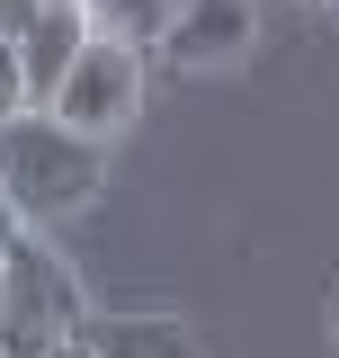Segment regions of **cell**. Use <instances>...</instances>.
<instances>
[{"label":"cell","mask_w":339,"mask_h":358,"mask_svg":"<svg viewBox=\"0 0 339 358\" xmlns=\"http://www.w3.org/2000/svg\"><path fill=\"white\" fill-rule=\"evenodd\" d=\"M0 171H9L18 215L36 233H54V224L98 206V188H107V134H81L72 117H54L36 99V108L0 117Z\"/></svg>","instance_id":"obj_1"},{"label":"cell","mask_w":339,"mask_h":358,"mask_svg":"<svg viewBox=\"0 0 339 358\" xmlns=\"http://www.w3.org/2000/svg\"><path fill=\"white\" fill-rule=\"evenodd\" d=\"M9 251V305H0V358H45L54 341H72L89 313V296H81V278H72V260L45 242L36 224L27 233H9L0 242Z\"/></svg>","instance_id":"obj_2"},{"label":"cell","mask_w":339,"mask_h":358,"mask_svg":"<svg viewBox=\"0 0 339 358\" xmlns=\"http://www.w3.org/2000/svg\"><path fill=\"white\" fill-rule=\"evenodd\" d=\"M18 108H36V81H27V54H18V36L0 27V117H18Z\"/></svg>","instance_id":"obj_8"},{"label":"cell","mask_w":339,"mask_h":358,"mask_svg":"<svg viewBox=\"0 0 339 358\" xmlns=\"http://www.w3.org/2000/svg\"><path fill=\"white\" fill-rule=\"evenodd\" d=\"M250 36H259L250 0H179V18H170V36L152 54H170L179 72H214V63H241Z\"/></svg>","instance_id":"obj_4"},{"label":"cell","mask_w":339,"mask_h":358,"mask_svg":"<svg viewBox=\"0 0 339 358\" xmlns=\"http://www.w3.org/2000/svg\"><path fill=\"white\" fill-rule=\"evenodd\" d=\"M9 233H27V215H18V197H9V171H0V242Z\"/></svg>","instance_id":"obj_9"},{"label":"cell","mask_w":339,"mask_h":358,"mask_svg":"<svg viewBox=\"0 0 339 358\" xmlns=\"http://www.w3.org/2000/svg\"><path fill=\"white\" fill-rule=\"evenodd\" d=\"M143 54L152 45H126V36H98L89 27V45L72 54V72L54 81V117H72L81 134H126L134 117H143Z\"/></svg>","instance_id":"obj_3"},{"label":"cell","mask_w":339,"mask_h":358,"mask_svg":"<svg viewBox=\"0 0 339 358\" xmlns=\"http://www.w3.org/2000/svg\"><path fill=\"white\" fill-rule=\"evenodd\" d=\"M45 358H98V341H89V331H72V341H54Z\"/></svg>","instance_id":"obj_10"},{"label":"cell","mask_w":339,"mask_h":358,"mask_svg":"<svg viewBox=\"0 0 339 358\" xmlns=\"http://www.w3.org/2000/svg\"><path fill=\"white\" fill-rule=\"evenodd\" d=\"M81 9L98 36H126V45H161L170 18H179V0H81Z\"/></svg>","instance_id":"obj_7"},{"label":"cell","mask_w":339,"mask_h":358,"mask_svg":"<svg viewBox=\"0 0 339 358\" xmlns=\"http://www.w3.org/2000/svg\"><path fill=\"white\" fill-rule=\"evenodd\" d=\"M89 45V9L81 0H36L27 9V27H18V54H27V81L36 99H54V81L72 72V54Z\"/></svg>","instance_id":"obj_5"},{"label":"cell","mask_w":339,"mask_h":358,"mask_svg":"<svg viewBox=\"0 0 339 358\" xmlns=\"http://www.w3.org/2000/svg\"><path fill=\"white\" fill-rule=\"evenodd\" d=\"M81 331L98 341V358H197L179 313H89Z\"/></svg>","instance_id":"obj_6"},{"label":"cell","mask_w":339,"mask_h":358,"mask_svg":"<svg viewBox=\"0 0 339 358\" xmlns=\"http://www.w3.org/2000/svg\"><path fill=\"white\" fill-rule=\"evenodd\" d=\"M0 305H9V251H0Z\"/></svg>","instance_id":"obj_11"}]
</instances>
